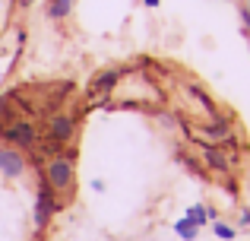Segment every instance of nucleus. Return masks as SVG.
I'll list each match as a JSON object with an SVG mask.
<instances>
[{"label":"nucleus","mask_w":250,"mask_h":241,"mask_svg":"<svg viewBox=\"0 0 250 241\" xmlns=\"http://www.w3.org/2000/svg\"><path fill=\"white\" fill-rule=\"evenodd\" d=\"M111 99L124 102V105H130V108H136V105H159V102H165V95H162V89L155 86L149 76H143V73H124L121 83L114 86V92H111Z\"/></svg>","instance_id":"1"},{"label":"nucleus","mask_w":250,"mask_h":241,"mask_svg":"<svg viewBox=\"0 0 250 241\" xmlns=\"http://www.w3.org/2000/svg\"><path fill=\"white\" fill-rule=\"evenodd\" d=\"M42 178L57 197H67L76 187V146L63 149V155H54L42 165Z\"/></svg>","instance_id":"2"},{"label":"nucleus","mask_w":250,"mask_h":241,"mask_svg":"<svg viewBox=\"0 0 250 241\" xmlns=\"http://www.w3.org/2000/svg\"><path fill=\"white\" fill-rule=\"evenodd\" d=\"M184 133H187L190 143H196V146H225V143H231L234 136V127L228 118H215V121H184L181 124Z\"/></svg>","instance_id":"3"},{"label":"nucleus","mask_w":250,"mask_h":241,"mask_svg":"<svg viewBox=\"0 0 250 241\" xmlns=\"http://www.w3.org/2000/svg\"><path fill=\"white\" fill-rule=\"evenodd\" d=\"M0 140H6V146L19 149V153H29L38 143V127L29 118H16V121L6 124V127H0Z\"/></svg>","instance_id":"4"},{"label":"nucleus","mask_w":250,"mask_h":241,"mask_svg":"<svg viewBox=\"0 0 250 241\" xmlns=\"http://www.w3.org/2000/svg\"><path fill=\"white\" fill-rule=\"evenodd\" d=\"M127 73L124 67H111V70H102L89 80V105H104L108 95L114 92V86L121 83V76Z\"/></svg>","instance_id":"5"},{"label":"nucleus","mask_w":250,"mask_h":241,"mask_svg":"<svg viewBox=\"0 0 250 241\" xmlns=\"http://www.w3.org/2000/svg\"><path fill=\"white\" fill-rule=\"evenodd\" d=\"M200 155L206 162V168H212L219 175H231L241 159L238 149H228V146H200Z\"/></svg>","instance_id":"6"},{"label":"nucleus","mask_w":250,"mask_h":241,"mask_svg":"<svg viewBox=\"0 0 250 241\" xmlns=\"http://www.w3.org/2000/svg\"><path fill=\"white\" fill-rule=\"evenodd\" d=\"M57 210H63V200L42 181V184H38V203H35V229H38V232L48 229L51 216H54Z\"/></svg>","instance_id":"7"},{"label":"nucleus","mask_w":250,"mask_h":241,"mask_svg":"<svg viewBox=\"0 0 250 241\" xmlns=\"http://www.w3.org/2000/svg\"><path fill=\"white\" fill-rule=\"evenodd\" d=\"M44 136L63 143V146H67V143H73V136H76V118H73V114H48Z\"/></svg>","instance_id":"8"},{"label":"nucleus","mask_w":250,"mask_h":241,"mask_svg":"<svg viewBox=\"0 0 250 241\" xmlns=\"http://www.w3.org/2000/svg\"><path fill=\"white\" fill-rule=\"evenodd\" d=\"M25 172H29L25 153H19V149H13V146H0V175L16 181V178H22Z\"/></svg>","instance_id":"9"},{"label":"nucleus","mask_w":250,"mask_h":241,"mask_svg":"<svg viewBox=\"0 0 250 241\" xmlns=\"http://www.w3.org/2000/svg\"><path fill=\"white\" fill-rule=\"evenodd\" d=\"M73 10V0H51L48 3V16L51 19H67Z\"/></svg>","instance_id":"10"},{"label":"nucleus","mask_w":250,"mask_h":241,"mask_svg":"<svg viewBox=\"0 0 250 241\" xmlns=\"http://www.w3.org/2000/svg\"><path fill=\"white\" fill-rule=\"evenodd\" d=\"M184 219H187V222L193 225V229H203V225L209 222V213H206V206H190Z\"/></svg>","instance_id":"11"},{"label":"nucleus","mask_w":250,"mask_h":241,"mask_svg":"<svg viewBox=\"0 0 250 241\" xmlns=\"http://www.w3.org/2000/svg\"><path fill=\"white\" fill-rule=\"evenodd\" d=\"M174 232H177V235H181L184 241H193V238H196V232H200V229H193V225H190L187 219H177V222H174Z\"/></svg>","instance_id":"12"},{"label":"nucleus","mask_w":250,"mask_h":241,"mask_svg":"<svg viewBox=\"0 0 250 241\" xmlns=\"http://www.w3.org/2000/svg\"><path fill=\"white\" fill-rule=\"evenodd\" d=\"M212 232H215L219 238H225V241H231V238H234V229H231L228 222H219V219H212Z\"/></svg>","instance_id":"13"},{"label":"nucleus","mask_w":250,"mask_h":241,"mask_svg":"<svg viewBox=\"0 0 250 241\" xmlns=\"http://www.w3.org/2000/svg\"><path fill=\"white\" fill-rule=\"evenodd\" d=\"M241 16H244V29H247V35H250V0H247L244 10H241Z\"/></svg>","instance_id":"14"},{"label":"nucleus","mask_w":250,"mask_h":241,"mask_svg":"<svg viewBox=\"0 0 250 241\" xmlns=\"http://www.w3.org/2000/svg\"><path fill=\"white\" fill-rule=\"evenodd\" d=\"M241 222H244V225H250V210H247V213H241Z\"/></svg>","instance_id":"15"},{"label":"nucleus","mask_w":250,"mask_h":241,"mask_svg":"<svg viewBox=\"0 0 250 241\" xmlns=\"http://www.w3.org/2000/svg\"><path fill=\"white\" fill-rule=\"evenodd\" d=\"M16 3H19V6H32V0H16Z\"/></svg>","instance_id":"16"},{"label":"nucleus","mask_w":250,"mask_h":241,"mask_svg":"<svg viewBox=\"0 0 250 241\" xmlns=\"http://www.w3.org/2000/svg\"><path fill=\"white\" fill-rule=\"evenodd\" d=\"M146 6H159V0H146Z\"/></svg>","instance_id":"17"},{"label":"nucleus","mask_w":250,"mask_h":241,"mask_svg":"<svg viewBox=\"0 0 250 241\" xmlns=\"http://www.w3.org/2000/svg\"><path fill=\"white\" fill-rule=\"evenodd\" d=\"M48 3H51V0H48Z\"/></svg>","instance_id":"18"}]
</instances>
